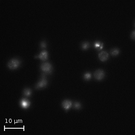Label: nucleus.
I'll return each instance as SVG.
<instances>
[{"instance_id": "f257e3e1", "label": "nucleus", "mask_w": 135, "mask_h": 135, "mask_svg": "<svg viewBox=\"0 0 135 135\" xmlns=\"http://www.w3.org/2000/svg\"><path fill=\"white\" fill-rule=\"evenodd\" d=\"M20 60L16 58H14L10 60L7 64L8 67L10 69H15L18 68L20 66Z\"/></svg>"}, {"instance_id": "f03ea898", "label": "nucleus", "mask_w": 135, "mask_h": 135, "mask_svg": "<svg viewBox=\"0 0 135 135\" xmlns=\"http://www.w3.org/2000/svg\"><path fill=\"white\" fill-rule=\"evenodd\" d=\"M46 73H42L41 75V80L38 82V83L35 86V88L37 89H40V88H43L44 87H46L47 84V80L46 77Z\"/></svg>"}, {"instance_id": "7ed1b4c3", "label": "nucleus", "mask_w": 135, "mask_h": 135, "mask_svg": "<svg viewBox=\"0 0 135 135\" xmlns=\"http://www.w3.org/2000/svg\"><path fill=\"white\" fill-rule=\"evenodd\" d=\"M41 69L46 74L50 73L52 71V67L50 63L46 62L41 64Z\"/></svg>"}, {"instance_id": "20e7f679", "label": "nucleus", "mask_w": 135, "mask_h": 135, "mask_svg": "<svg viewBox=\"0 0 135 135\" xmlns=\"http://www.w3.org/2000/svg\"><path fill=\"white\" fill-rule=\"evenodd\" d=\"M94 76L95 79H96L98 80H101L104 79L105 76V73L103 70L98 69L95 71Z\"/></svg>"}, {"instance_id": "39448f33", "label": "nucleus", "mask_w": 135, "mask_h": 135, "mask_svg": "<svg viewBox=\"0 0 135 135\" xmlns=\"http://www.w3.org/2000/svg\"><path fill=\"white\" fill-rule=\"evenodd\" d=\"M20 106L24 109H27L30 105V102L26 98H23L20 102Z\"/></svg>"}, {"instance_id": "423d86ee", "label": "nucleus", "mask_w": 135, "mask_h": 135, "mask_svg": "<svg viewBox=\"0 0 135 135\" xmlns=\"http://www.w3.org/2000/svg\"><path fill=\"white\" fill-rule=\"evenodd\" d=\"M99 58L102 61H105L109 58V54L107 52L103 51L99 54Z\"/></svg>"}, {"instance_id": "0eeeda50", "label": "nucleus", "mask_w": 135, "mask_h": 135, "mask_svg": "<svg viewBox=\"0 0 135 135\" xmlns=\"http://www.w3.org/2000/svg\"><path fill=\"white\" fill-rule=\"evenodd\" d=\"M72 104V102L68 100H66L63 101L62 104L63 108H64V109L65 110H69V109L70 108V107H71Z\"/></svg>"}, {"instance_id": "6e6552de", "label": "nucleus", "mask_w": 135, "mask_h": 135, "mask_svg": "<svg viewBox=\"0 0 135 135\" xmlns=\"http://www.w3.org/2000/svg\"><path fill=\"white\" fill-rule=\"evenodd\" d=\"M36 57H38L42 60H46L48 59V53L46 50L42 51L40 54Z\"/></svg>"}, {"instance_id": "1a4fd4ad", "label": "nucleus", "mask_w": 135, "mask_h": 135, "mask_svg": "<svg viewBox=\"0 0 135 135\" xmlns=\"http://www.w3.org/2000/svg\"><path fill=\"white\" fill-rule=\"evenodd\" d=\"M104 44L99 41H96L94 43V46L98 50H100L103 48Z\"/></svg>"}, {"instance_id": "9d476101", "label": "nucleus", "mask_w": 135, "mask_h": 135, "mask_svg": "<svg viewBox=\"0 0 135 135\" xmlns=\"http://www.w3.org/2000/svg\"><path fill=\"white\" fill-rule=\"evenodd\" d=\"M32 94V91L30 88H25L24 90V95L26 96H29Z\"/></svg>"}, {"instance_id": "9b49d317", "label": "nucleus", "mask_w": 135, "mask_h": 135, "mask_svg": "<svg viewBox=\"0 0 135 135\" xmlns=\"http://www.w3.org/2000/svg\"><path fill=\"white\" fill-rule=\"evenodd\" d=\"M111 54L113 56H117L119 53V50L117 48H113L110 51Z\"/></svg>"}, {"instance_id": "f8f14e48", "label": "nucleus", "mask_w": 135, "mask_h": 135, "mask_svg": "<svg viewBox=\"0 0 135 135\" xmlns=\"http://www.w3.org/2000/svg\"><path fill=\"white\" fill-rule=\"evenodd\" d=\"M90 46V44L89 42L87 41L83 42L82 44V48L83 50H87Z\"/></svg>"}, {"instance_id": "ddd939ff", "label": "nucleus", "mask_w": 135, "mask_h": 135, "mask_svg": "<svg viewBox=\"0 0 135 135\" xmlns=\"http://www.w3.org/2000/svg\"><path fill=\"white\" fill-rule=\"evenodd\" d=\"M83 77H84V79H85L86 80H89L90 79H91V74L90 72H87L84 74Z\"/></svg>"}, {"instance_id": "4468645a", "label": "nucleus", "mask_w": 135, "mask_h": 135, "mask_svg": "<svg viewBox=\"0 0 135 135\" xmlns=\"http://www.w3.org/2000/svg\"><path fill=\"white\" fill-rule=\"evenodd\" d=\"M74 108L76 110H79L81 108V104L79 102H75L74 104Z\"/></svg>"}, {"instance_id": "2eb2a0df", "label": "nucleus", "mask_w": 135, "mask_h": 135, "mask_svg": "<svg viewBox=\"0 0 135 135\" xmlns=\"http://www.w3.org/2000/svg\"><path fill=\"white\" fill-rule=\"evenodd\" d=\"M47 46V45L45 41H42L41 42V43H40V47L42 49L46 48Z\"/></svg>"}, {"instance_id": "dca6fc26", "label": "nucleus", "mask_w": 135, "mask_h": 135, "mask_svg": "<svg viewBox=\"0 0 135 135\" xmlns=\"http://www.w3.org/2000/svg\"><path fill=\"white\" fill-rule=\"evenodd\" d=\"M131 38L133 39H135V31L132 32V34H131Z\"/></svg>"}]
</instances>
